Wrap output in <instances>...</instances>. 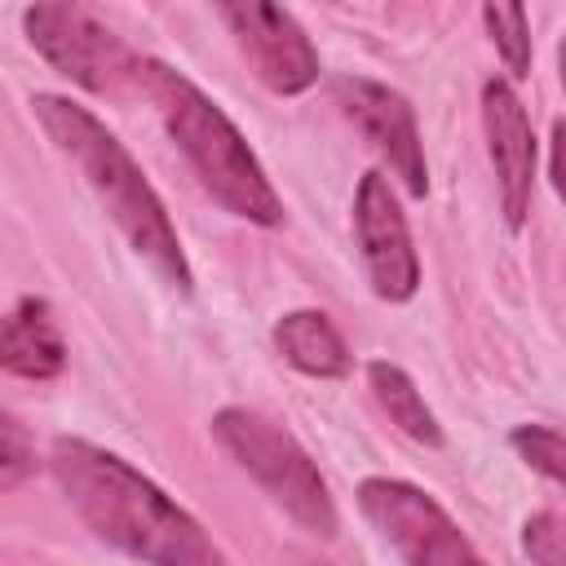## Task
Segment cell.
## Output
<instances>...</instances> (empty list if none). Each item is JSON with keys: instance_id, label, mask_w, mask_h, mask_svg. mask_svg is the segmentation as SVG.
Listing matches in <instances>:
<instances>
[{"instance_id": "cell-16", "label": "cell", "mask_w": 566, "mask_h": 566, "mask_svg": "<svg viewBox=\"0 0 566 566\" xmlns=\"http://www.w3.org/2000/svg\"><path fill=\"white\" fill-rule=\"evenodd\" d=\"M35 473V442L13 411H0V491L22 486Z\"/></svg>"}, {"instance_id": "cell-7", "label": "cell", "mask_w": 566, "mask_h": 566, "mask_svg": "<svg viewBox=\"0 0 566 566\" xmlns=\"http://www.w3.org/2000/svg\"><path fill=\"white\" fill-rule=\"evenodd\" d=\"M226 31L234 35L239 53L248 57L252 75L279 93L296 97L318 80V49L310 44L305 27L279 0H212Z\"/></svg>"}, {"instance_id": "cell-15", "label": "cell", "mask_w": 566, "mask_h": 566, "mask_svg": "<svg viewBox=\"0 0 566 566\" xmlns=\"http://www.w3.org/2000/svg\"><path fill=\"white\" fill-rule=\"evenodd\" d=\"M509 442H513V451H517L535 473H544L553 486L566 482V442H562L557 429H548V424H517V429L509 433Z\"/></svg>"}, {"instance_id": "cell-6", "label": "cell", "mask_w": 566, "mask_h": 566, "mask_svg": "<svg viewBox=\"0 0 566 566\" xmlns=\"http://www.w3.org/2000/svg\"><path fill=\"white\" fill-rule=\"evenodd\" d=\"M363 517L389 539V548L411 566H478V548L451 522V513L420 486L402 478H363L358 482Z\"/></svg>"}, {"instance_id": "cell-11", "label": "cell", "mask_w": 566, "mask_h": 566, "mask_svg": "<svg viewBox=\"0 0 566 566\" xmlns=\"http://www.w3.org/2000/svg\"><path fill=\"white\" fill-rule=\"evenodd\" d=\"M66 367V340L57 332V318L49 301L22 296L0 318V371L18 380H53Z\"/></svg>"}, {"instance_id": "cell-4", "label": "cell", "mask_w": 566, "mask_h": 566, "mask_svg": "<svg viewBox=\"0 0 566 566\" xmlns=\"http://www.w3.org/2000/svg\"><path fill=\"white\" fill-rule=\"evenodd\" d=\"M212 438L221 442V451L310 535L332 539L340 531L336 517V500L318 473V464L310 460V451L265 411L252 407H221L212 416Z\"/></svg>"}, {"instance_id": "cell-1", "label": "cell", "mask_w": 566, "mask_h": 566, "mask_svg": "<svg viewBox=\"0 0 566 566\" xmlns=\"http://www.w3.org/2000/svg\"><path fill=\"white\" fill-rule=\"evenodd\" d=\"M49 473L75 517L111 548L155 566H217L221 548L164 486L84 438H53Z\"/></svg>"}, {"instance_id": "cell-8", "label": "cell", "mask_w": 566, "mask_h": 566, "mask_svg": "<svg viewBox=\"0 0 566 566\" xmlns=\"http://www.w3.org/2000/svg\"><path fill=\"white\" fill-rule=\"evenodd\" d=\"M332 97L345 111V119L371 142V150L389 164V172L402 181V190L420 199L429 190V164H424V142H420L411 102L402 93H394L389 84H376L363 75L332 80Z\"/></svg>"}, {"instance_id": "cell-12", "label": "cell", "mask_w": 566, "mask_h": 566, "mask_svg": "<svg viewBox=\"0 0 566 566\" xmlns=\"http://www.w3.org/2000/svg\"><path fill=\"white\" fill-rule=\"evenodd\" d=\"M274 349L283 354V363H292L296 371H305L314 380H340L354 367L345 336L336 332V323L323 310H292V314H283L274 323Z\"/></svg>"}, {"instance_id": "cell-3", "label": "cell", "mask_w": 566, "mask_h": 566, "mask_svg": "<svg viewBox=\"0 0 566 566\" xmlns=\"http://www.w3.org/2000/svg\"><path fill=\"white\" fill-rule=\"evenodd\" d=\"M137 84L159 111L168 137L195 168L199 186L239 221L252 226H279L283 199L270 186L261 159L252 155L248 137L234 128V119L177 66L159 57H137Z\"/></svg>"}, {"instance_id": "cell-5", "label": "cell", "mask_w": 566, "mask_h": 566, "mask_svg": "<svg viewBox=\"0 0 566 566\" xmlns=\"http://www.w3.org/2000/svg\"><path fill=\"white\" fill-rule=\"evenodd\" d=\"M22 31L57 75L97 97H115L124 84H137L133 49L84 0H35L22 13Z\"/></svg>"}, {"instance_id": "cell-14", "label": "cell", "mask_w": 566, "mask_h": 566, "mask_svg": "<svg viewBox=\"0 0 566 566\" xmlns=\"http://www.w3.org/2000/svg\"><path fill=\"white\" fill-rule=\"evenodd\" d=\"M482 22H486V35H491L504 71L513 80L531 75V22H526V4L522 0H482Z\"/></svg>"}, {"instance_id": "cell-9", "label": "cell", "mask_w": 566, "mask_h": 566, "mask_svg": "<svg viewBox=\"0 0 566 566\" xmlns=\"http://www.w3.org/2000/svg\"><path fill=\"white\" fill-rule=\"evenodd\" d=\"M354 230H358L371 292L380 301H411L420 287V261H416L398 195H394L389 177L376 168L363 172V181L354 190Z\"/></svg>"}, {"instance_id": "cell-17", "label": "cell", "mask_w": 566, "mask_h": 566, "mask_svg": "<svg viewBox=\"0 0 566 566\" xmlns=\"http://www.w3.org/2000/svg\"><path fill=\"white\" fill-rule=\"evenodd\" d=\"M522 548H526L531 562H539V566H557V562L566 557V531H562V517H557L553 509L526 517V526H522Z\"/></svg>"}, {"instance_id": "cell-13", "label": "cell", "mask_w": 566, "mask_h": 566, "mask_svg": "<svg viewBox=\"0 0 566 566\" xmlns=\"http://www.w3.org/2000/svg\"><path fill=\"white\" fill-rule=\"evenodd\" d=\"M367 389H371V398L380 402V411L389 416V424H398L411 442H420V447H442V424H438V416L429 411V402L420 398L416 380H411L398 363H385V358L367 363Z\"/></svg>"}, {"instance_id": "cell-10", "label": "cell", "mask_w": 566, "mask_h": 566, "mask_svg": "<svg viewBox=\"0 0 566 566\" xmlns=\"http://www.w3.org/2000/svg\"><path fill=\"white\" fill-rule=\"evenodd\" d=\"M482 133H486V155L495 168L500 186V212L504 226L517 234L531 217L535 199V168H539V142L531 128V115L522 97L513 93L509 80H486L482 84Z\"/></svg>"}, {"instance_id": "cell-2", "label": "cell", "mask_w": 566, "mask_h": 566, "mask_svg": "<svg viewBox=\"0 0 566 566\" xmlns=\"http://www.w3.org/2000/svg\"><path fill=\"white\" fill-rule=\"evenodd\" d=\"M31 111L40 119V128L49 133V142L80 168L84 186L93 190L102 212L119 226L128 248L137 256H146L181 296H190L195 274L181 252L177 226H172L164 199L155 195V186L146 181V172L137 168V159L128 155V146L88 106L62 97V93H35Z\"/></svg>"}]
</instances>
